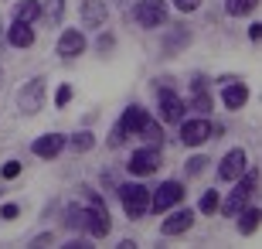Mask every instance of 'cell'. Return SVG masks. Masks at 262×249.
<instances>
[{
	"instance_id": "6da1fadb",
	"label": "cell",
	"mask_w": 262,
	"mask_h": 249,
	"mask_svg": "<svg viewBox=\"0 0 262 249\" xmlns=\"http://www.w3.org/2000/svg\"><path fill=\"white\" fill-rule=\"evenodd\" d=\"M119 126L126 130V133H140V137H146L150 144H160V126L150 120V113L146 109H140V106H129L126 113H123V120H119Z\"/></svg>"
},
{
	"instance_id": "7a4b0ae2",
	"label": "cell",
	"mask_w": 262,
	"mask_h": 249,
	"mask_svg": "<svg viewBox=\"0 0 262 249\" xmlns=\"http://www.w3.org/2000/svg\"><path fill=\"white\" fill-rule=\"evenodd\" d=\"M235 181H238V188H235V191L228 195V201H225V205H222V212H225V215H228V219L242 212L245 198H249V195H252V188H255V184H259V174H255V171H249V174H245V171H242V174H238V178H235Z\"/></svg>"
},
{
	"instance_id": "3957f363",
	"label": "cell",
	"mask_w": 262,
	"mask_h": 249,
	"mask_svg": "<svg viewBox=\"0 0 262 249\" xmlns=\"http://www.w3.org/2000/svg\"><path fill=\"white\" fill-rule=\"evenodd\" d=\"M119 201L129 212V219H140L150 208V191H146L143 184H119Z\"/></svg>"
},
{
	"instance_id": "277c9868",
	"label": "cell",
	"mask_w": 262,
	"mask_h": 249,
	"mask_svg": "<svg viewBox=\"0 0 262 249\" xmlns=\"http://www.w3.org/2000/svg\"><path fill=\"white\" fill-rule=\"evenodd\" d=\"M136 21L143 28H160L167 21V4L164 0H140L136 4Z\"/></svg>"
},
{
	"instance_id": "5b68a950",
	"label": "cell",
	"mask_w": 262,
	"mask_h": 249,
	"mask_svg": "<svg viewBox=\"0 0 262 249\" xmlns=\"http://www.w3.org/2000/svg\"><path fill=\"white\" fill-rule=\"evenodd\" d=\"M181 198H184V188L177 181H167V184H160L154 191V198H150V208L154 212H170L174 205H181Z\"/></svg>"
},
{
	"instance_id": "8992f818",
	"label": "cell",
	"mask_w": 262,
	"mask_h": 249,
	"mask_svg": "<svg viewBox=\"0 0 262 249\" xmlns=\"http://www.w3.org/2000/svg\"><path fill=\"white\" fill-rule=\"evenodd\" d=\"M85 229L92 232L96 239L109 236V212H106V205H102V198H92V205H89V212H85Z\"/></svg>"
},
{
	"instance_id": "52a82bcc",
	"label": "cell",
	"mask_w": 262,
	"mask_h": 249,
	"mask_svg": "<svg viewBox=\"0 0 262 249\" xmlns=\"http://www.w3.org/2000/svg\"><path fill=\"white\" fill-rule=\"evenodd\" d=\"M208 137H211V123H208L204 116H198V120H181V140H184L187 147L204 144Z\"/></svg>"
},
{
	"instance_id": "ba28073f",
	"label": "cell",
	"mask_w": 262,
	"mask_h": 249,
	"mask_svg": "<svg viewBox=\"0 0 262 249\" xmlns=\"http://www.w3.org/2000/svg\"><path fill=\"white\" fill-rule=\"evenodd\" d=\"M160 120L167 123H181L184 120V99L177 96V92H160Z\"/></svg>"
},
{
	"instance_id": "9c48e42d",
	"label": "cell",
	"mask_w": 262,
	"mask_h": 249,
	"mask_svg": "<svg viewBox=\"0 0 262 249\" xmlns=\"http://www.w3.org/2000/svg\"><path fill=\"white\" fill-rule=\"evenodd\" d=\"M242 171H245V150H238V147H235V150H228V154L222 157L218 178H222V181H235Z\"/></svg>"
},
{
	"instance_id": "30bf717a",
	"label": "cell",
	"mask_w": 262,
	"mask_h": 249,
	"mask_svg": "<svg viewBox=\"0 0 262 249\" xmlns=\"http://www.w3.org/2000/svg\"><path fill=\"white\" fill-rule=\"evenodd\" d=\"M157 167H160V154L150 150V147H146V150H136L133 157H129V171L140 174V178H143V174H154Z\"/></svg>"
},
{
	"instance_id": "8fae6325",
	"label": "cell",
	"mask_w": 262,
	"mask_h": 249,
	"mask_svg": "<svg viewBox=\"0 0 262 249\" xmlns=\"http://www.w3.org/2000/svg\"><path fill=\"white\" fill-rule=\"evenodd\" d=\"M65 137L61 133H48V137H38V140H34V144H31V150L38 154V157H58L61 150H65Z\"/></svg>"
},
{
	"instance_id": "7c38bea8",
	"label": "cell",
	"mask_w": 262,
	"mask_h": 249,
	"mask_svg": "<svg viewBox=\"0 0 262 249\" xmlns=\"http://www.w3.org/2000/svg\"><path fill=\"white\" fill-rule=\"evenodd\" d=\"M191 222H194V212L177 208L174 215H170V219H164L160 232H164V236H177V232H187V229H191Z\"/></svg>"
},
{
	"instance_id": "4fadbf2b",
	"label": "cell",
	"mask_w": 262,
	"mask_h": 249,
	"mask_svg": "<svg viewBox=\"0 0 262 249\" xmlns=\"http://www.w3.org/2000/svg\"><path fill=\"white\" fill-rule=\"evenodd\" d=\"M85 51V38L78 34V31H65L58 38V55L61 58H75V55H82Z\"/></svg>"
},
{
	"instance_id": "5bb4252c",
	"label": "cell",
	"mask_w": 262,
	"mask_h": 249,
	"mask_svg": "<svg viewBox=\"0 0 262 249\" xmlns=\"http://www.w3.org/2000/svg\"><path fill=\"white\" fill-rule=\"evenodd\" d=\"M82 21H85L89 28H102L106 24V4L102 0H85L82 4Z\"/></svg>"
},
{
	"instance_id": "9a60e30c",
	"label": "cell",
	"mask_w": 262,
	"mask_h": 249,
	"mask_svg": "<svg viewBox=\"0 0 262 249\" xmlns=\"http://www.w3.org/2000/svg\"><path fill=\"white\" fill-rule=\"evenodd\" d=\"M41 99H45V82H31V86L20 92V109H24V113H34L41 106Z\"/></svg>"
},
{
	"instance_id": "2e32d148",
	"label": "cell",
	"mask_w": 262,
	"mask_h": 249,
	"mask_svg": "<svg viewBox=\"0 0 262 249\" xmlns=\"http://www.w3.org/2000/svg\"><path fill=\"white\" fill-rule=\"evenodd\" d=\"M7 41H10V45H17V48H31V45H34V31H31V24L14 21V28L7 31Z\"/></svg>"
},
{
	"instance_id": "e0dca14e",
	"label": "cell",
	"mask_w": 262,
	"mask_h": 249,
	"mask_svg": "<svg viewBox=\"0 0 262 249\" xmlns=\"http://www.w3.org/2000/svg\"><path fill=\"white\" fill-rule=\"evenodd\" d=\"M222 99H225V106H228V109H242V106L249 103V89L235 82V86L225 89V96H222Z\"/></svg>"
},
{
	"instance_id": "ac0fdd59",
	"label": "cell",
	"mask_w": 262,
	"mask_h": 249,
	"mask_svg": "<svg viewBox=\"0 0 262 249\" xmlns=\"http://www.w3.org/2000/svg\"><path fill=\"white\" fill-rule=\"evenodd\" d=\"M34 17H41V0H24V4H17V10H14V21H20V24H31Z\"/></svg>"
},
{
	"instance_id": "d6986e66",
	"label": "cell",
	"mask_w": 262,
	"mask_h": 249,
	"mask_svg": "<svg viewBox=\"0 0 262 249\" xmlns=\"http://www.w3.org/2000/svg\"><path fill=\"white\" fill-rule=\"evenodd\" d=\"M255 4L259 0H225V10L232 14V17H245V14H252Z\"/></svg>"
},
{
	"instance_id": "ffe728a7",
	"label": "cell",
	"mask_w": 262,
	"mask_h": 249,
	"mask_svg": "<svg viewBox=\"0 0 262 249\" xmlns=\"http://www.w3.org/2000/svg\"><path fill=\"white\" fill-rule=\"evenodd\" d=\"M259 222H262L259 208H249V212H242V222H238V229H242V236H252V232L259 229Z\"/></svg>"
},
{
	"instance_id": "44dd1931",
	"label": "cell",
	"mask_w": 262,
	"mask_h": 249,
	"mask_svg": "<svg viewBox=\"0 0 262 249\" xmlns=\"http://www.w3.org/2000/svg\"><path fill=\"white\" fill-rule=\"evenodd\" d=\"M41 4H45V17H48L51 24H58L61 10H65V0H41Z\"/></svg>"
},
{
	"instance_id": "7402d4cb",
	"label": "cell",
	"mask_w": 262,
	"mask_h": 249,
	"mask_svg": "<svg viewBox=\"0 0 262 249\" xmlns=\"http://www.w3.org/2000/svg\"><path fill=\"white\" fill-rule=\"evenodd\" d=\"M194 89H198V92H194V99H191V106H194L201 116H208V109H211V96H208V92H201V86H194Z\"/></svg>"
},
{
	"instance_id": "603a6c76",
	"label": "cell",
	"mask_w": 262,
	"mask_h": 249,
	"mask_svg": "<svg viewBox=\"0 0 262 249\" xmlns=\"http://www.w3.org/2000/svg\"><path fill=\"white\" fill-rule=\"evenodd\" d=\"M65 222L72 225V229H82V225H85V212L78 208V205H72V208L65 212Z\"/></svg>"
},
{
	"instance_id": "cb8c5ba5",
	"label": "cell",
	"mask_w": 262,
	"mask_h": 249,
	"mask_svg": "<svg viewBox=\"0 0 262 249\" xmlns=\"http://www.w3.org/2000/svg\"><path fill=\"white\" fill-rule=\"evenodd\" d=\"M68 144H72V150H78V154H82V150H89V147L96 144V137H92V133H75L72 140H68Z\"/></svg>"
},
{
	"instance_id": "d4e9b609",
	"label": "cell",
	"mask_w": 262,
	"mask_h": 249,
	"mask_svg": "<svg viewBox=\"0 0 262 249\" xmlns=\"http://www.w3.org/2000/svg\"><path fill=\"white\" fill-rule=\"evenodd\" d=\"M214 208H218V195H214V191H204L201 195V212L208 215V212H214Z\"/></svg>"
},
{
	"instance_id": "484cf974",
	"label": "cell",
	"mask_w": 262,
	"mask_h": 249,
	"mask_svg": "<svg viewBox=\"0 0 262 249\" xmlns=\"http://www.w3.org/2000/svg\"><path fill=\"white\" fill-rule=\"evenodd\" d=\"M123 140H129V133H126V130H123V126H113V137H109V147H119V144H123Z\"/></svg>"
},
{
	"instance_id": "4316f807",
	"label": "cell",
	"mask_w": 262,
	"mask_h": 249,
	"mask_svg": "<svg viewBox=\"0 0 262 249\" xmlns=\"http://www.w3.org/2000/svg\"><path fill=\"white\" fill-rule=\"evenodd\" d=\"M55 103H58V106H68V103H72V86H61L58 96H55Z\"/></svg>"
},
{
	"instance_id": "83f0119b",
	"label": "cell",
	"mask_w": 262,
	"mask_h": 249,
	"mask_svg": "<svg viewBox=\"0 0 262 249\" xmlns=\"http://www.w3.org/2000/svg\"><path fill=\"white\" fill-rule=\"evenodd\" d=\"M204 164H208L204 157H191V161H187V174H198V171L204 167Z\"/></svg>"
},
{
	"instance_id": "f1b7e54d",
	"label": "cell",
	"mask_w": 262,
	"mask_h": 249,
	"mask_svg": "<svg viewBox=\"0 0 262 249\" xmlns=\"http://www.w3.org/2000/svg\"><path fill=\"white\" fill-rule=\"evenodd\" d=\"M174 4H177V10H198L201 0H174Z\"/></svg>"
},
{
	"instance_id": "f546056e",
	"label": "cell",
	"mask_w": 262,
	"mask_h": 249,
	"mask_svg": "<svg viewBox=\"0 0 262 249\" xmlns=\"http://www.w3.org/2000/svg\"><path fill=\"white\" fill-rule=\"evenodd\" d=\"M17 174H20V164L17 161H10L7 167H4V178H17Z\"/></svg>"
},
{
	"instance_id": "4dcf8cb0",
	"label": "cell",
	"mask_w": 262,
	"mask_h": 249,
	"mask_svg": "<svg viewBox=\"0 0 262 249\" xmlns=\"http://www.w3.org/2000/svg\"><path fill=\"white\" fill-rule=\"evenodd\" d=\"M0 215H4V219H17V205H4Z\"/></svg>"
},
{
	"instance_id": "1f68e13d",
	"label": "cell",
	"mask_w": 262,
	"mask_h": 249,
	"mask_svg": "<svg viewBox=\"0 0 262 249\" xmlns=\"http://www.w3.org/2000/svg\"><path fill=\"white\" fill-rule=\"evenodd\" d=\"M249 38H252V41L262 38V24H252V28H249Z\"/></svg>"
}]
</instances>
